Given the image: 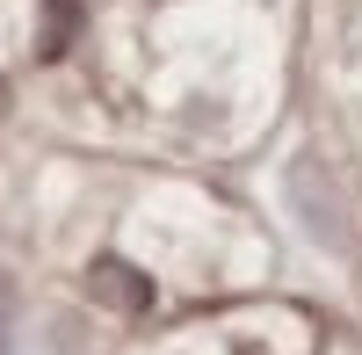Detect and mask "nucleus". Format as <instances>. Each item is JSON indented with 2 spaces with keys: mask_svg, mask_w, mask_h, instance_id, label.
Segmentation results:
<instances>
[{
  "mask_svg": "<svg viewBox=\"0 0 362 355\" xmlns=\"http://www.w3.org/2000/svg\"><path fill=\"white\" fill-rule=\"evenodd\" d=\"M290 196L312 211V232H319L326 247H348V232H341V196L319 189V167H297V174H290Z\"/></svg>",
  "mask_w": 362,
  "mask_h": 355,
  "instance_id": "obj_1",
  "label": "nucleus"
},
{
  "mask_svg": "<svg viewBox=\"0 0 362 355\" xmlns=\"http://www.w3.org/2000/svg\"><path fill=\"white\" fill-rule=\"evenodd\" d=\"M95 298L116 305V312H145L153 305V283H145L138 269H124V261H95Z\"/></svg>",
  "mask_w": 362,
  "mask_h": 355,
  "instance_id": "obj_2",
  "label": "nucleus"
},
{
  "mask_svg": "<svg viewBox=\"0 0 362 355\" xmlns=\"http://www.w3.org/2000/svg\"><path fill=\"white\" fill-rule=\"evenodd\" d=\"M73 29H80V0H44V44H37V51H44V58H58Z\"/></svg>",
  "mask_w": 362,
  "mask_h": 355,
  "instance_id": "obj_3",
  "label": "nucleus"
},
{
  "mask_svg": "<svg viewBox=\"0 0 362 355\" xmlns=\"http://www.w3.org/2000/svg\"><path fill=\"white\" fill-rule=\"evenodd\" d=\"M0 334H8V290H0ZM0 348H8V341H0Z\"/></svg>",
  "mask_w": 362,
  "mask_h": 355,
  "instance_id": "obj_4",
  "label": "nucleus"
}]
</instances>
